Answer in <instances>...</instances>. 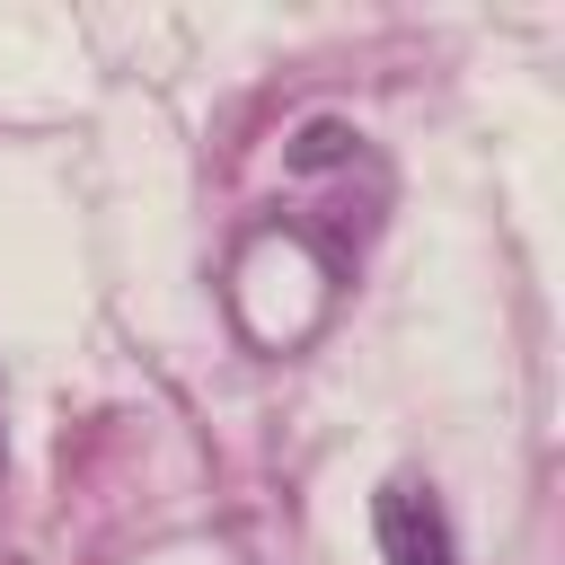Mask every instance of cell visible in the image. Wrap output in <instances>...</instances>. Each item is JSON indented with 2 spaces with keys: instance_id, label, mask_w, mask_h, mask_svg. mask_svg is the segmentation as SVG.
Instances as JSON below:
<instances>
[{
  "instance_id": "6da1fadb",
  "label": "cell",
  "mask_w": 565,
  "mask_h": 565,
  "mask_svg": "<svg viewBox=\"0 0 565 565\" xmlns=\"http://www.w3.org/2000/svg\"><path fill=\"white\" fill-rule=\"evenodd\" d=\"M371 530H380V556H388V565H459L450 521L433 512V494H424V486H380Z\"/></svg>"
},
{
  "instance_id": "7a4b0ae2",
  "label": "cell",
  "mask_w": 565,
  "mask_h": 565,
  "mask_svg": "<svg viewBox=\"0 0 565 565\" xmlns=\"http://www.w3.org/2000/svg\"><path fill=\"white\" fill-rule=\"evenodd\" d=\"M353 150V132L335 124V115H318V124H300V141H291V168H335Z\"/></svg>"
}]
</instances>
